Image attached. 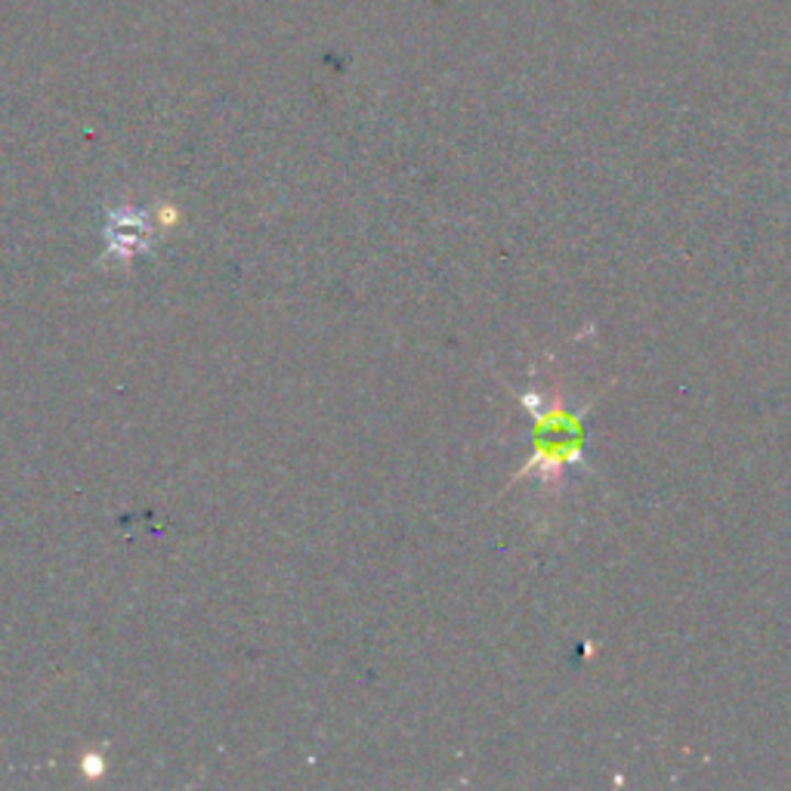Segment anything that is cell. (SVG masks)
<instances>
[{"instance_id":"cell-1","label":"cell","mask_w":791,"mask_h":791,"mask_svg":"<svg viewBox=\"0 0 791 791\" xmlns=\"http://www.w3.org/2000/svg\"><path fill=\"white\" fill-rule=\"evenodd\" d=\"M528 409L538 417V427L547 433V439H542L538 455L528 461V467L520 477H542L544 482H554L562 477V467L566 464L578 461L581 455V430H578V417L562 409V402L557 396H550V402L544 405V396L526 393L523 396Z\"/></svg>"},{"instance_id":"cell-2","label":"cell","mask_w":791,"mask_h":791,"mask_svg":"<svg viewBox=\"0 0 791 791\" xmlns=\"http://www.w3.org/2000/svg\"><path fill=\"white\" fill-rule=\"evenodd\" d=\"M102 235H105V260L121 266V269H131L133 260L140 254H146L148 245H152L155 226H152L146 211L133 208V204H121L109 214Z\"/></svg>"},{"instance_id":"cell-3","label":"cell","mask_w":791,"mask_h":791,"mask_svg":"<svg viewBox=\"0 0 791 791\" xmlns=\"http://www.w3.org/2000/svg\"><path fill=\"white\" fill-rule=\"evenodd\" d=\"M105 758L102 755H97V751H87L81 758V773L87 776V779H99V776H105Z\"/></svg>"}]
</instances>
